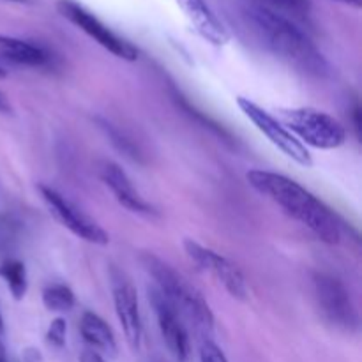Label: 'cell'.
<instances>
[{
  "label": "cell",
  "instance_id": "4",
  "mask_svg": "<svg viewBox=\"0 0 362 362\" xmlns=\"http://www.w3.org/2000/svg\"><path fill=\"white\" fill-rule=\"evenodd\" d=\"M283 126L303 145L332 151L346 141V129L339 120L313 108L281 110Z\"/></svg>",
  "mask_w": 362,
  "mask_h": 362
},
{
  "label": "cell",
  "instance_id": "12",
  "mask_svg": "<svg viewBox=\"0 0 362 362\" xmlns=\"http://www.w3.org/2000/svg\"><path fill=\"white\" fill-rule=\"evenodd\" d=\"M182 11L191 27L198 32L200 37L214 46H225L230 41V34L221 23L207 0H173Z\"/></svg>",
  "mask_w": 362,
  "mask_h": 362
},
{
  "label": "cell",
  "instance_id": "14",
  "mask_svg": "<svg viewBox=\"0 0 362 362\" xmlns=\"http://www.w3.org/2000/svg\"><path fill=\"white\" fill-rule=\"evenodd\" d=\"M0 59L27 67H45L52 62V57L45 48L9 35H0Z\"/></svg>",
  "mask_w": 362,
  "mask_h": 362
},
{
  "label": "cell",
  "instance_id": "21",
  "mask_svg": "<svg viewBox=\"0 0 362 362\" xmlns=\"http://www.w3.org/2000/svg\"><path fill=\"white\" fill-rule=\"evenodd\" d=\"M200 362H228V359L216 343L204 341L200 346Z\"/></svg>",
  "mask_w": 362,
  "mask_h": 362
},
{
  "label": "cell",
  "instance_id": "18",
  "mask_svg": "<svg viewBox=\"0 0 362 362\" xmlns=\"http://www.w3.org/2000/svg\"><path fill=\"white\" fill-rule=\"evenodd\" d=\"M258 4L290 20H308L311 14V0H260Z\"/></svg>",
  "mask_w": 362,
  "mask_h": 362
},
{
  "label": "cell",
  "instance_id": "13",
  "mask_svg": "<svg viewBox=\"0 0 362 362\" xmlns=\"http://www.w3.org/2000/svg\"><path fill=\"white\" fill-rule=\"evenodd\" d=\"M99 175H101V180L105 182V186L113 193L115 200L119 202L122 207H126L127 211L144 216L154 214V209L141 198V194L138 193L136 187L133 186V182H131V179L127 177V173L124 172L119 165H115V163L112 161L101 163Z\"/></svg>",
  "mask_w": 362,
  "mask_h": 362
},
{
  "label": "cell",
  "instance_id": "7",
  "mask_svg": "<svg viewBox=\"0 0 362 362\" xmlns=\"http://www.w3.org/2000/svg\"><path fill=\"white\" fill-rule=\"evenodd\" d=\"M39 194H41L42 202L46 204L48 211L52 212L53 218L64 226V228L69 230L73 235H76L78 239H83L90 244H98V246H106L110 243V235L106 233V230L101 225L94 221L90 216L85 214L83 211L76 207L71 200H67L64 194H60L59 191L53 189V187L45 186V184H39L37 186Z\"/></svg>",
  "mask_w": 362,
  "mask_h": 362
},
{
  "label": "cell",
  "instance_id": "20",
  "mask_svg": "<svg viewBox=\"0 0 362 362\" xmlns=\"http://www.w3.org/2000/svg\"><path fill=\"white\" fill-rule=\"evenodd\" d=\"M67 338V324L64 318H55V320L49 324L48 331H46V341L49 343L55 349H62L66 345Z\"/></svg>",
  "mask_w": 362,
  "mask_h": 362
},
{
  "label": "cell",
  "instance_id": "28",
  "mask_svg": "<svg viewBox=\"0 0 362 362\" xmlns=\"http://www.w3.org/2000/svg\"><path fill=\"white\" fill-rule=\"evenodd\" d=\"M6 76H7L6 69H2V67H0V78H6Z\"/></svg>",
  "mask_w": 362,
  "mask_h": 362
},
{
  "label": "cell",
  "instance_id": "29",
  "mask_svg": "<svg viewBox=\"0 0 362 362\" xmlns=\"http://www.w3.org/2000/svg\"><path fill=\"white\" fill-rule=\"evenodd\" d=\"M11 2H25V0H11Z\"/></svg>",
  "mask_w": 362,
  "mask_h": 362
},
{
  "label": "cell",
  "instance_id": "16",
  "mask_svg": "<svg viewBox=\"0 0 362 362\" xmlns=\"http://www.w3.org/2000/svg\"><path fill=\"white\" fill-rule=\"evenodd\" d=\"M0 278L6 281L7 288H9L11 296L14 299H23L28 288L27 269H25L23 262L16 260V258H7V260H4L0 264Z\"/></svg>",
  "mask_w": 362,
  "mask_h": 362
},
{
  "label": "cell",
  "instance_id": "11",
  "mask_svg": "<svg viewBox=\"0 0 362 362\" xmlns=\"http://www.w3.org/2000/svg\"><path fill=\"white\" fill-rule=\"evenodd\" d=\"M112 290L113 306H115L117 318L122 325L124 336H126L131 349L138 350L141 345V339H144V324H141L136 290L122 274H117L113 278Z\"/></svg>",
  "mask_w": 362,
  "mask_h": 362
},
{
  "label": "cell",
  "instance_id": "9",
  "mask_svg": "<svg viewBox=\"0 0 362 362\" xmlns=\"http://www.w3.org/2000/svg\"><path fill=\"white\" fill-rule=\"evenodd\" d=\"M184 250H186V255L189 257V260L194 265H198L200 271L211 274L219 285H223V288L233 299L247 300V297H250V286H247L246 278H244L243 272L228 258L209 250V247L202 246L200 243H197L193 239L184 240Z\"/></svg>",
  "mask_w": 362,
  "mask_h": 362
},
{
  "label": "cell",
  "instance_id": "3",
  "mask_svg": "<svg viewBox=\"0 0 362 362\" xmlns=\"http://www.w3.org/2000/svg\"><path fill=\"white\" fill-rule=\"evenodd\" d=\"M140 260L147 274L154 279L156 290L165 297L166 303L180 317L187 318L198 331L211 334L214 331V315L204 296L156 255L144 253Z\"/></svg>",
  "mask_w": 362,
  "mask_h": 362
},
{
  "label": "cell",
  "instance_id": "17",
  "mask_svg": "<svg viewBox=\"0 0 362 362\" xmlns=\"http://www.w3.org/2000/svg\"><path fill=\"white\" fill-rule=\"evenodd\" d=\"M74 293L69 286L66 285H49L42 290V304L46 310L53 311V313H66V311L73 310Z\"/></svg>",
  "mask_w": 362,
  "mask_h": 362
},
{
  "label": "cell",
  "instance_id": "25",
  "mask_svg": "<svg viewBox=\"0 0 362 362\" xmlns=\"http://www.w3.org/2000/svg\"><path fill=\"white\" fill-rule=\"evenodd\" d=\"M338 2H343V4H346V6L361 7V0H338Z\"/></svg>",
  "mask_w": 362,
  "mask_h": 362
},
{
  "label": "cell",
  "instance_id": "5",
  "mask_svg": "<svg viewBox=\"0 0 362 362\" xmlns=\"http://www.w3.org/2000/svg\"><path fill=\"white\" fill-rule=\"evenodd\" d=\"M313 293L322 317L334 327L352 332L359 327V315L349 290L336 276L327 272L313 274Z\"/></svg>",
  "mask_w": 362,
  "mask_h": 362
},
{
  "label": "cell",
  "instance_id": "1",
  "mask_svg": "<svg viewBox=\"0 0 362 362\" xmlns=\"http://www.w3.org/2000/svg\"><path fill=\"white\" fill-rule=\"evenodd\" d=\"M244 16L272 55L308 76H327L331 69L327 60L308 37L306 32L293 23V20L258 2L250 4L244 11Z\"/></svg>",
  "mask_w": 362,
  "mask_h": 362
},
{
  "label": "cell",
  "instance_id": "10",
  "mask_svg": "<svg viewBox=\"0 0 362 362\" xmlns=\"http://www.w3.org/2000/svg\"><path fill=\"white\" fill-rule=\"evenodd\" d=\"M148 300H151L152 308H154L158 327L161 331V336L165 339L166 346H168L170 354L175 357L177 362H187L191 346L180 315L166 303L165 297L156 288L148 290Z\"/></svg>",
  "mask_w": 362,
  "mask_h": 362
},
{
  "label": "cell",
  "instance_id": "15",
  "mask_svg": "<svg viewBox=\"0 0 362 362\" xmlns=\"http://www.w3.org/2000/svg\"><path fill=\"white\" fill-rule=\"evenodd\" d=\"M80 334L87 345L95 352H105L108 356L117 354V341L112 327L94 311H85L80 320Z\"/></svg>",
  "mask_w": 362,
  "mask_h": 362
},
{
  "label": "cell",
  "instance_id": "24",
  "mask_svg": "<svg viewBox=\"0 0 362 362\" xmlns=\"http://www.w3.org/2000/svg\"><path fill=\"white\" fill-rule=\"evenodd\" d=\"M0 113H4V115H11L13 113V106H11L9 99L6 98V94L2 90H0Z\"/></svg>",
  "mask_w": 362,
  "mask_h": 362
},
{
  "label": "cell",
  "instance_id": "22",
  "mask_svg": "<svg viewBox=\"0 0 362 362\" xmlns=\"http://www.w3.org/2000/svg\"><path fill=\"white\" fill-rule=\"evenodd\" d=\"M80 362H106V361L103 359L101 354L99 352H95V350H92V349H87L81 352Z\"/></svg>",
  "mask_w": 362,
  "mask_h": 362
},
{
  "label": "cell",
  "instance_id": "19",
  "mask_svg": "<svg viewBox=\"0 0 362 362\" xmlns=\"http://www.w3.org/2000/svg\"><path fill=\"white\" fill-rule=\"evenodd\" d=\"M98 122H99V127H101V129L106 133V136L110 138V141H112V144L115 145V147L119 148L124 156H126V158L133 159V161H140L141 159L140 151H138L136 145H134L133 141L126 136V134L120 133V131L117 129L113 124L106 122V120H98Z\"/></svg>",
  "mask_w": 362,
  "mask_h": 362
},
{
  "label": "cell",
  "instance_id": "23",
  "mask_svg": "<svg viewBox=\"0 0 362 362\" xmlns=\"http://www.w3.org/2000/svg\"><path fill=\"white\" fill-rule=\"evenodd\" d=\"M352 120H354V127H356V134H357V138H361L362 120H361V106H359V103H356V105H354V110H352Z\"/></svg>",
  "mask_w": 362,
  "mask_h": 362
},
{
  "label": "cell",
  "instance_id": "27",
  "mask_svg": "<svg viewBox=\"0 0 362 362\" xmlns=\"http://www.w3.org/2000/svg\"><path fill=\"white\" fill-rule=\"evenodd\" d=\"M4 334V318H2V315H0V336Z\"/></svg>",
  "mask_w": 362,
  "mask_h": 362
},
{
  "label": "cell",
  "instance_id": "8",
  "mask_svg": "<svg viewBox=\"0 0 362 362\" xmlns=\"http://www.w3.org/2000/svg\"><path fill=\"white\" fill-rule=\"evenodd\" d=\"M237 105H239L240 112L255 124V127H257L274 147H278L286 158L296 161L297 165L306 166V168H310V166L313 165V158H311L306 145L300 144V141L283 126L281 120L272 117L267 110H264L262 106H258L257 103H253L247 98H239L237 99Z\"/></svg>",
  "mask_w": 362,
  "mask_h": 362
},
{
  "label": "cell",
  "instance_id": "26",
  "mask_svg": "<svg viewBox=\"0 0 362 362\" xmlns=\"http://www.w3.org/2000/svg\"><path fill=\"white\" fill-rule=\"evenodd\" d=\"M0 362H7V354H6V349H4L2 341H0Z\"/></svg>",
  "mask_w": 362,
  "mask_h": 362
},
{
  "label": "cell",
  "instance_id": "2",
  "mask_svg": "<svg viewBox=\"0 0 362 362\" xmlns=\"http://www.w3.org/2000/svg\"><path fill=\"white\" fill-rule=\"evenodd\" d=\"M247 182L251 187L278 204L293 219L310 228L322 243L339 244L341 226L331 209L318 200L313 193L300 186L290 177L267 170H251L247 172Z\"/></svg>",
  "mask_w": 362,
  "mask_h": 362
},
{
  "label": "cell",
  "instance_id": "6",
  "mask_svg": "<svg viewBox=\"0 0 362 362\" xmlns=\"http://www.w3.org/2000/svg\"><path fill=\"white\" fill-rule=\"evenodd\" d=\"M57 11L60 13V16H64L74 27L83 30L88 37H92L98 45L108 49L112 55L127 60V62H134L138 59V49L129 41L117 35L112 28L106 27L98 16H94L90 11L85 9L76 0H59L57 2Z\"/></svg>",
  "mask_w": 362,
  "mask_h": 362
}]
</instances>
